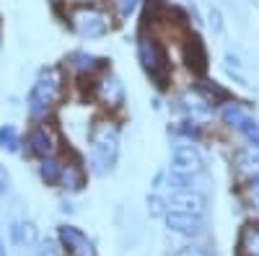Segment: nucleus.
Segmentation results:
<instances>
[{
    "mask_svg": "<svg viewBox=\"0 0 259 256\" xmlns=\"http://www.w3.org/2000/svg\"><path fill=\"white\" fill-rule=\"evenodd\" d=\"M114 3V8H117V13H119V18H130L135 11H138V6H140V0H112Z\"/></svg>",
    "mask_w": 259,
    "mask_h": 256,
    "instance_id": "b1692460",
    "label": "nucleus"
},
{
    "mask_svg": "<svg viewBox=\"0 0 259 256\" xmlns=\"http://www.w3.org/2000/svg\"><path fill=\"white\" fill-rule=\"evenodd\" d=\"M174 132L182 135V137H189V140H200V130H197V124H194V122H182Z\"/></svg>",
    "mask_w": 259,
    "mask_h": 256,
    "instance_id": "a878e982",
    "label": "nucleus"
},
{
    "mask_svg": "<svg viewBox=\"0 0 259 256\" xmlns=\"http://www.w3.org/2000/svg\"><path fill=\"white\" fill-rule=\"evenodd\" d=\"M171 171L184 176H197L202 171V156L192 142H177L171 147Z\"/></svg>",
    "mask_w": 259,
    "mask_h": 256,
    "instance_id": "423d86ee",
    "label": "nucleus"
},
{
    "mask_svg": "<svg viewBox=\"0 0 259 256\" xmlns=\"http://www.w3.org/2000/svg\"><path fill=\"white\" fill-rule=\"evenodd\" d=\"M148 212H150V218H163L168 212L166 199H161L158 194H148Z\"/></svg>",
    "mask_w": 259,
    "mask_h": 256,
    "instance_id": "5701e85b",
    "label": "nucleus"
},
{
    "mask_svg": "<svg viewBox=\"0 0 259 256\" xmlns=\"http://www.w3.org/2000/svg\"><path fill=\"white\" fill-rule=\"evenodd\" d=\"M179 104H182V112H184V114L189 117V122H194V124H205V122L212 119V104H210L200 91H187Z\"/></svg>",
    "mask_w": 259,
    "mask_h": 256,
    "instance_id": "1a4fd4ad",
    "label": "nucleus"
},
{
    "mask_svg": "<svg viewBox=\"0 0 259 256\" xmlns=\"http://www.w3.org/2000/svg\"><path fill=\"white\" fill-rule=\"evenodd\" d=\"M26 142H29V150H31L36 158H50V156H55V153H57V145H60L57 132L52 130V127H47V124L34 127V130L29 132V137H26Z\"/></svg>",
    "mask_w": 259,
    "mask_h": 256,
    "instance_id": "0eeeda50",
    "label": "nucleus"
},
{
    "mask_svg": "<svg viewBox=\"0 0 259 256\" xmlns=\"http://www.w3.org/2000/svg\"><path fill=\"white\" fill-rule=\"evenodd\" d=\"M57 241H60L65 256H96L94 241L75 225H60L57 228Z\"/></svg>",
    "mask_w": 259,
    "mask_h": 256,
    "instance_id": "39448f33",
    "label": "nucleus"
},
{
    "mask_svg": "<svg viewBox=\"0 0 259 256\" xmlns=\"http://www.w3.org/2000/svg\"><path fill=\"white\" fill-rule=\"evenodd\" d=\"M177 256H207V253L202 248H197V246H187V248H179Z\"/></svg>",
    "mask_w": 259,
    "mask_h": 256,
    "instance_id": "cd10ccee",
    "label": "nucleus"
},
{
    "mask_svg": "<svg viewBox=\"0 0 259 256\" xmlns=\"http://www.w3.org/2000/svg\"><path fill=\"white\" fill-rule=\"evenodd\" d=\"M251 3H254V8H259V0H251Z\"/></svg>",
    "mask_w": 259,
    "mask_h": 256,
    "instance_id": "7c9ffc66",
    "label": "nucleus"
},
{
    "mask_svg": "<svg viewBox=\"0 0 259 256\" xmlns=\"http://www.w3.org/2000/svg\"><path fill=\"white\" fill-rule=\"evenodd\" d=\"M207 26L212 34H223V13L218 8H210L207 11Z\"/></svg>",
    "mask_w": 259,
    "mask_h": 256,
    "instance_id": "393cba45",
    "label": "nucleus"
},
{
    "mask_svg": "<svg viewBox=\"0 0 259 256\" xmlns=\"http://www.w3.org/2000/svg\"><path fill=\"white\" fill-rule=\"evenodd\" d=\"M233 166L239 171V176L244 179H256L259 176V147L256 145H249V147H241L233 158Z\"/></svg>",
    "mask_w": 259,
    "mask_h": 256,
    "instance_id": "f8f14e48",
    "label": "nucleus"
},
{
    "mask_svg": "<svg viewBox=\"0 0 259 256\" xmlns=\"http://www.w3.org/2000/svg\"><path fill=\"white\" fill-rule=\"evenodd\" d=\"M96 96L104 106H122L124 104V85L117 75H104L101 83H99V88H96Z\"/></svg>",
    "mask_w": 259,
    "mask_h": 256,
    "instance_id": "9b49d317",
    "label": "nucleus"
},
{
    "mask_svg": "<svg viewBox=\"0 0 259 256\" xmlns=\"http://www.w3.org/2000/svg\"><path fill=\"white\" fill-rule=\"evenodd\" d=\"M60 174H62V163L55 156L41 158V163H39V179L45 181L47 186H57L60 184Z\"/></svg>",
    "mask_w": 259,
    "mask_h": 256,
    "instance_id": "dca6fc26",
    "label": "nucleus"
},
{
    "mask_svg": "<svg viewBox=\"0 0 259 256\" xmlns=\"http://www.w3.org/2000/svg\"><path fill=\"white\" fill-rule=\"evenodd\" d=\"M36 256H65L62 246L52 238H45V241H39L36 243Z\"/></svg>",
    "mask_w": 259,
    "mask_h": 256,
    "instance_id": "4be33fe9",
    "label": "nucleus"
},
{
    "mask_svg": "<svg viewBox=\"0 0 259 256\" xmlns=\"http://www.w3.org/2000/svg\"><path fill=\"white\" fill-rule=\"evenodd\" d=\"M0 147L8 150V153H18L21 137H18V130L13 124H3V127H0Z\"/></svg>",
    "mask_w": 259,
    "mask_h": 256,
    "instance_id": "6ab92c4d",
    "label": "nucleus"
},
{
    "mask_svg": "<svg viewBox=\"0 0 259 256\" xmlns=\"http://www.w3.org/2000/svg\"><path fill=\"white\" fill-rule=\"evenodd\" d=\"M166 228L171 233H179V236H200L202 233V220L200 215H184V212H166L163 215Z\"/></svg>",
    "mask_w": 259,
    "mask_h": 256,
    "instance_id": "9d476101",
    "label": "nucleus"
},
{
    "mask_svg": "<svg viewBox=\"0 0 259 256\" xmlns=\"http://www.w3.org/2000/svg\"><path fill=\"white\" fill-rule=\"evenodd\" d=\"M70 62H73V68H78L83 75H85V73H94V70H99V68L106 65L104 57H94V55H89V52H73V55H70Z\"/></svg>",
    "mask_w": 259,
    "mask_h": 256,
    "instance_id": "f3484780",
    "label": "nucleus"
},
{
    "mask_svg": "<svg viewBox=\"0 0 259 256\" xmlns=\"http://www.w3.org/2000/svg\"><path fill=\"white\" fill-rule=\"evenodd\" d=\"M138 60H140L143 70L153 78L158 85H163L166 73H168V62H166V52H163V47L158 44V39L143 36V39L138 41Z\"/></svg>",
    "mask_w": 259,
    "mask_h": 256,
    "instance_id": "20e7f679",
    "label": "nucleus"
},
{
    "mask_svg": "<svg viewBox=\"0 0 259 256\" xmlns=\"http://www.w3.org/2000/svg\"><path fill=\"white\" fill-rule=\"evenodd\" d=\"M11 191V176H8V171L0 166V197H6Z\"/></svg>",
    "mask_w": 259,
    "mask_h": 256,
    "instance_id": "bb28decb",
    "label": "nucleus"
},
{
    "mask_svg": "<svg viewBox=\"0 0 259 256\" xmlns=\"http://www.w3.org/2000/svg\"><path fill=\"white\" fill-rule=\"evenodd\" d=\"M62 212H73V204L70 202H62Z\"/></svg>",
    "mask_w": 259,
    "mask_h": 256,
    "instance_id": "c756f323",
    "label": "nucleus"
},
{
    "mask_svg": "<svg viewBox=\"0 0 259 256\" xmlns=\"http://www.w3.org/2000/svg\"><path fill=\"white\" fill-rule=\"evenodd\" d=\"M60 186L65 191H80L85 186V168L80 163H62V174H60Z\"/></svg>",
    "mask_w": 259,
    "mask_h": 256,
    "instance_id": "2eb2a0df",
    "label": "nucleus"
},
{
    "mask_svg": "<svg viewBox=\"0 0 259 256\" xmlns=\"http://www.w3.org/2000/svg\"><path fill=\"white\" fill-rule=\"evenodd\" d=\"M11 241L21 248H34L39 243V230L31 220H18L11 223Z\"/></svg>",
    "mask_w": 259,
    "mask_h": 256,
    "instance_id": "4468645a",
    "label": "nucleus"
},
{
    "mask_svg": "<svg viewBox=\"0 0 259 256\" xmlns=\"http://www.w3.org/2000/svg\"><path fill=\"white\" fill-rule=\"evenodd\" d=\"M241 248H244L249 256H259V223L246 225L244 236H241Z\"/></svg>",
    "mask_w": 259,
    "mask_h": 256,
    "instance_id": "aec40b11",
    "label": "nucleus"
},
{
    "mask_svg": "<svg viewBox=\"0 0 259 256\" xmlns=\"http://www.w3.org/2000/svg\"><path fill=\"white\" fill-rule=\"evenodd\" d=\"M70 26L83 39H101V36H106L112 31V18L101 8L83 6V8H75L70 13Z\"/></svg>",
    "mask_w": 259,
    "mask_h": 256,
    "instance_id": "7ed1b4c3",
    "label": "nucleus"
},
{
    "mask_svg": "<svg viewBox=\"0 0 259 256\" xmlns=\"http://www.w3.org/2000/svg\"><path fill=\"white\" fill-rule=\"evenodd\" d=\"M166 184H168V189H171V191L192 189L194 176H184V174H174V171H168V174H166Z\"/></svg>",
    "mask_w": 259,
    "mask_h": 256,
    "instance_id": "412c9836",
    "label": "nucleus"
},
{
    "mask_svg": "<svg viewBox=\"0 0 259 256\" xmlns=\"http://www.w3.org/2000/svg\"><path fill=\"white\" fill-rule=\"evenodd\" d=\"M89 145H91V156H89L91 171L99 176L109 174L119 156V130L109 122H101L89 132Z\"/></svg>",
    "mask_w": 259,
    "mask_h": 256,
    "instance_id": "f03ea898",
    "label": "nucleus"
},
{
    "mask_svg": "<svg viewBox=\"0 0 259 256\" xmlns=\"http://www.w3.org/2000/svg\"><path fill=\"white\" fill-rule=\"evenodd\" d=\"M62 83L65 80H62L60 68H45L39 73V78L34 80V85L29 88V96H26V109L34 119H47L52 106L62 96Z\"/></svg>",
    "mask_w": 259,
    "mask_h": 256,
    "instance_id": "f257e3e1",
    "label": "nucleus"
},
{
    "mask_svg": "<svg viewBox=\"0 0 259 256\" xmlns=\"http://www.w3.org/2000/svg\"><path fill=\"white\" fill-rule=\"evenodd\" d=\"M246 117H249V114L241 109L239 104H233V101L226 104V106H223V112H221V119H223L228 127H233V130H239V127L246 122Z\"/></svg>",
    "mask_w": 259,
    "mask_h": 256,
    "instance_id": "a211bd4d",
    "label": "nucleus"
},
{
    "mask_svg": "<svg viewBox=\"0 0 259 256\" xmlns=\"http://www.w3.org/2000/svg\"><path fill=\"white\" fill-rule=\"evenodd\" d=\"M249 189H251V197H254V202L259 204V176H256V179H251V186H249Z\"/></svg>",
    "mask_w": 259,
    "mask_h": 256,
    "instance_id": "c85d7f7f",
    "label": "nucleus"
},
{
    "mask_svg": "<svg viewBox=\"0 0 259 256\" xmlns=\"http://www.w3.org/2000/svg\"><path fill=\"white\" fill-rule=\"evenodd\" d=\"M166 207L171 212H184V215H202L205 212V197L200 191H192V189L171 191V197L166 199Z\"/></svg>",
    "mask_w": 259,
    "mask_h": 256,
    "instance_id": "6e6552de",
    "label": "nucleus"
},
{
    "mask_svg": "<svg viewBox=\"0 0 259 256\" xmlns=\"http://www.w3.org/2000/svg\"><path fill=\"white\" fill-rule=\"evenodd\" d=\"M184 60H187V65L192 68V73H205L207 70V49H205L200 36H189L187 39Z\"/></svg>",
    "mask_w": 259,
    "mask_h": 256,
    "instance_id": "ddd939ff",
    "label": "nucleus"
}]
</instances>
